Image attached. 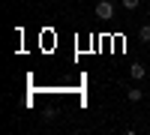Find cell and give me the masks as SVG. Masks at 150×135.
Segmentation results:
<instances>
[{
	"label": "cell",
	"instance_id": "1",
	"mask_svg": "<svg viewBox=\"0 0 150 135\" xmlns=\"http://www.w3.org/2000/svg\"><path fill=\"white\" fill-rule=\"evenodd\" d=\"M96 18H102V21L114 18V3H111V0H99L96 3Z\"/></svg>",
	"mask_w": 150,
	"mask_h": 135
},
{
	"label": "cell",
	"instance_id": "2",
	"mask_svg": "<svg viewBox=\"0 0 150 135\" xmlns=\"http://www.w3.org/2000/svg\"><path fill=\"white\" fill-rule=\"evenodd\" d=\"M129 75H132L135 81H141V78H147V69H144V63H132V66H129Z\"/></svg>",
	"mask_w": 150,
	"mask_h": 135
},
{
	"label": "cell",
	"instance_id": "4",
	"mask_svg": "<svg viewBox=\"0 0 150 135\" xmlns=\"http://www.w3.org/2000/svg\"><path fill=\"white\" fill-rule=\"evenodd\" d=\"M141 96H144V90L135 87V90H129V93H126V99H129V102H141Z\"/></svg>",
	"mask_w": 150,
	"mask_h": 135
},
{
	"label": "cell",
	"instance_id": "3",
	"mask_svg": "<svg viewBox=\"0 0 150 135\" xmlns=\"http://www.w3.org/2000/svg\"><path fill=\"white\" fill-rule=\"evenodd\" d=\"M138 39L141 42H150V24H141V27H138Z\"/></svg>",
	"mask_w": 150,
	"mask_h": 135
},
{
	"label": "cell",
	"instance_id": "6",
	"mask_svg": "<svg viewBox=\"0 0 150 135\" xmlns=\"http://www.w3.org/2000/svg\"><path fill=\"white\" fill-rule=\"evenodd\" d=\"M147 90H150V81H147Z\"/></svg>",
	"mask_w": 150,
	"mask_h": 135
},
{
	"label": "cell",
	"instance_id": "5",
	"mask_svg": "<svg viewBox=\"0 0 150 135\" xmlns=\"http://www.w3.org/2000/svg\"><path fill=\"white\" fill-rule=\"evenodd\" d=\"M120 3H123V9H129V12H135V9L141 6V0H120Z\"/></svg>",
	"mask_w": 150,
	"mask_h": 135
}]
</instances>
